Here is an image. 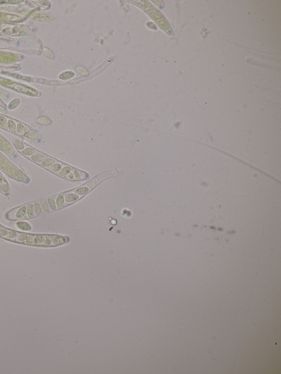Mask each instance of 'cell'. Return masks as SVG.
<instances>
[{"mask_svg":"<svg viewBox=\"0 0 281 374\" xmlns=\"http://www.w3.org/2000/svg\"><path fill=\"white\" fill-rule=\"evenodd\" d=\"M118 174V172L117 170H115V169H113V170H110V171L106 172H104L103 173L101 174L100 175L98 176L97 177H96V178H93L91 181L88 182L86 184H85V186L88 187L90 190H91V189H92L93 188H94L95 186H96L98 184H99L100 182H102L104 179H106L107 178H109V177L114 176L115 175H117Z\"/></svg>","mask_w":281,"mask_h":374,"instance_id":"obj_1","label":"cell"},{"mask_svg":"<svg viewBox=\"0 0 281 374\" xmlns=\"http://www.w3.org/2000/svg\"><path fill=\"white\" fill-rule=\"evenodd\" d=\"M11 211L13 212V213L11 212L10 211L7 213L5 215L6 219L10 220H13V221L24 220L26 216L27 207L26 206L23 205L17 208L16 210V209H14L11 210Z\"/></svg>","mask_w":281,"mask_h":374,"instance_id":"obj_2","label":"cell"},{"mask_svg":"<svg viewBox=\"0 0 281 374\" xmlns=\"http://www.w3.org/2000/svg\"><path fill=\"white\" fill-rule=\"evenodd\" d=\"M14 227L17 229L22 231V232H25L31 231L33 228L32 225L29 223L24 221H19L14 223Z\"/></svg>","mask_w":281,"mask_h":374,"instance_id":"obj_3","label":"cell"},{"mask_svg":"<svg viewBox=\"0 0 281 374\" xmlns=\"http://www.w3.org/2000/svg\"><path fill=\"white\" fill-rule=\"evenodd\" d=\"M26 207H27L26 216H25L24 220L32 219L33 218H35V214H34L33 203H27Z\"/></svg>","mask_w":281,"mask_h":374,"instance_id":"obj_4","label":"cell"},{"mask_svg":"<svg viewBox=\"0 0 281 374\" xmlns=\"http://www.w3.org/2000/svg\"><path fill=\"white\" fill-rule=\"evenodd\" d=\"M64 198L66 203H73V202L76 201L79 199V197L76 194L68 193V194H64Z\"/></svg>","mask_w":281,"mask_h":374,"instance_id":"obj_5","label":"cell"},{"mask_svg":"<svg viewBox=\"0 0 281 374\" xmlns=\"http://www.w3.org/2000/svg\"><path fill=\"white\" fill-rule=\"evenodd\" d=\"M34 214H35V217H38L40 216V214H42V211L40 206V203L39 201H35L34 203Z\"/></svg>","mask_w":281,"mask_h":374,"instance_id":"obj_6","label":"cell"},{"mask_svg":"<svg viewBox=\"0 0 281 374\" xmlns=\"http://www.w3.org/2000/svg\"><path fill=\"white\" fill-rule=\"evenodd\" d=\"M39 203H40V206L42 211V213H49L50 212V208L49 207V204L47 201L45 200V199H41Z\"/></svg>","mask_w":281,"mask_h":374,"instance_id":"obj_7","label":"cell"},{"mask_svg":"<svg viewBox=\"0 0 281 374\" xmlns=\"http://www.w3.org/2000/svg\"><path fill=\"white\" fill-rule=\"evenodd\" d=\"M90 189L86 186L78 188L75 190V193L77 195H84L86 194L87 192H88Z\"/></svg>","mask_w":281,"mask_h":374,"instance_id":"obj_8","label":"cell"},{"mask_svg":"<svg viewBox=\"0 0 281 374\" xmlns=\"http://www.w3.org/2000/svg\"><path fill=\"white\" fill-rule=\"evenodd\" d=\"M56 205L57 210L63 208L64 203V198L62 194H60L56 199Z\"/></svg>","mask_w":281,"mask_h":374,"instance_id":"obj_9","label":"cell"},{"mask_svg":"<svg viewBox=\"0 0 281 374\" xmlns=\"http://www.w3.org/2000/svg\"><path fill=\"white\" fill-rule=\"evenodd\" d=\"M47 203H48V204H49V208H50V210H51L52 211H56V210H57V205H56V201H55V200H54V199L53 198H49V199H48V200H47Z\"/></svg>","mask_w":281,"mask_h":374,"instance_id":"obj_10","label":"cell"},{"mask_svg":"<svg viewBox=\"0 0 281 374\" xmlns=\"http://www.w3.org/2000/svg\"><path fill=\"white\" fill-rule=\"evenodd\" d=\"M70 171H71V169L69 167H65L61 171L59 172L58 175L60 176H65L68 175L70 173Z\"/></svg>","mask_w":281,"mask_h":374,"instance_id":"obj_11","label":"cell"},{"mask_svg":"<svg viewBox=\"0 0 281 374\" xmlns=\"http://www.w3.org/2000/svg\"><path fill=\"white\" fill-rule=\"evenodd\" d=\"M60 169H61V166L59 164H55L53 166L51 167V171H53V172H56L60 171Z\"/></svg>","mask_w":281,"mask_h":374,"instance_id":"obj_12","label":"cell"}]
</instances>
